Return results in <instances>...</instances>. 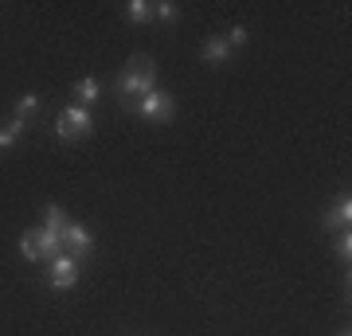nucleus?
Instances as JSON below:
<instances>
[{
  "label": "nucleus",
  "mask_w": 352,
  "mask_h": 336,
  "mask_svg": "<svg viewBox=\"0 0 352 336\" xmlns=\"http://www.w3.org/2000/svg\"><path fill=\"white\" fill-rule=\"evenodd\" d=\"M153 90H157V67H153L145 55L129 59L126 71L118 75V98H122V106H133V102H141L145 94H153Z\"/></svg>",
  "instance_id": "1"
},
{
  "label": "nucleus",
  "mask_w": 352,
  "mask_h": 336,
  "mask_svg": "<svg viewBox=\"0 0 352 336\" xmlns=\"http://www.w3.org/2000/svg\"><path fill=\"white\" fill-rule=\"evenodd\" d=\"M94 129V113L87 110V106H78V102H71L59 117H55V133L63 141H82Z\"/></svg>",
  "instance_id": "2"
},
{
  "label": "nucleus",
  "mask_w": 352,
  "mask_h": 336,
  "mask_svg": "<svg viewBox=\"0 0 352 336\" xmlns=\"http://www.w3.org/2000/svg\"><path fill=\"white\" fill-rule=\"evenodd\" d=\"M133 113L138 117H145V122H157V125H168L173 122V113H176V102L168 90H153V94H145L141 102H133Z\"/></svg>",
  "instance_id": "3"
},
{
  "label": "nucleus",
  "mask_w": 352,
  "mask_h": 336,
  "mask_svg": "<svg viewBox=\"0 0 352 336\" xmlns=\"http://www.w3.org/2000/svg\"><path fill=\"white\" fill-rule=\"evenodd\" d=\"M78 282V258H71V254H55L51 258V270H47V286L51 289H71Z\"/></svg>",
  "instance_id": "4"
},
{
  "label": "nucleus",
  "mask_w": 352,
  "mask_h": 336,
  "mask_svg": "<svg viewBox=\"0 0 352 336\" xmlns=\"http://www.w3.org/2000/svg\"><path fill=\"white\" fill-rule=\"evenodd\" d=\"M63 250L71 254V258H87V254H94V238H90V231L82 223H75V219H67L63 227Z\"/></svg>",
  "instance_id": "5"
},
{
  "label": "nucleus",
  "mask_w": 352,
  "mask_h": 336,
  "mask_svg": "<svg viewBox=\"0 0 352 336\" xmlns=\"http://www.w3.org/2000/svg\"><path fill=\"white\" fill-rule=\"evenodd\" d=\"M321 223H325L333 235L349 231V223H352V196H349V192H344V196H337L333 203H329V212L321 215Z\"/></svg>",
  "instance_id": "6"
},
{
  "label": "nucleus",
  "mask_w": 352,
  "mask_h": 336,
  "mask_svg": "<svg viewBox=\"0 0 352 336\" xmlns=\"http://www.w3.org/2000/svg\"><path fill=\"white\" fill-rule=\"evenodd\" d=\"M200 59L208 63V67H223V63L231 59L227 39H223V36H208V39H204V47H200Z\"/></svg>",
  "instance_id": "7"
},
{
  "label": "nucleus",
  "mask_w": 352,
  "mask_h": 336,
  "mask_svg": "<svg viewBox=\"0 0 352 336\" xmlns=\"http://www.w3.org/2000/svg\"><path fill=\"white\" fill-rule=\"evenodd\" d=\"M32 235H36L39 258H55V254H63V235H59V231H47V227H32Z\"/></svg>",
  "instance_id": "8"
},
{
  "label": "nucleus",
  "mask_w": 352,
  "mask_h": 336,
  "mask_svg": "<svg viewBox=\"0 0 352 336\" xmlns=\"http://www.w3.org/2000/svg\"><path fill=\"white\" fill-rule=\"evenodd\" d=\"M98 98H102V82H98V78L87 75V78H78V82H75V102H78V106H87V110H90Z\"/></svg>",
  "instance_id": "9"
},
{
  "label": "nucleus",
  "mask_w": 352,
  "mask_h": 336,
  "mask_svg": "<svg viewBox=\"0 0 352 336\" xmlns=\"http://www.w3.org/2000/svg\"><path fill=\"white\" fill-rule=\"evenodd\" d=\"M24 125H28V122H20V117H8V122L0 125V153H8L16 141L24 137Z\"/></svg>",
  "instance_id": "10"
},
{
  "label": "nucleus",
  "mask_w": 352,
  "mask_h": 336,
  "mask_svg": "<svg viewBox=\"0 0 352 336\" xmlns=\"http://www.w3.org/2000/svg\"><path fill=\"white\" fill-rule=\"evenodd\" d=\"M126 20L129 24H153V4L149 0H129L126 4Z\"/></svg>",
  "instance_id": "11"
},
{
  "label": "nucleus",
  "mask_w": 352,
  "mask_h": 336,
  "mask_svg": "<svg viewBox=\"0 0 352 336\" xmlns=\"http://www.w3.org/2000/svg\"><path fill=\"white\" fill-rule=\"evenodd\" d=\"M153 20L176 24V20H180V4H173V0H157V4H153Z\"/></svg>",
  "instance_id": "12"
},
{
  "label": "nucleus",
  "mask_w": 352,
  "mask_h": 336,
  "mask_svg": "<svg viewBox=\"0 0 352 336\" xmlns=\"http://www.w3.org/2000/svg\"><path fill=\"white\" fill-rule=\"evenodd\" d=\"M43 227H47V231H59V235H63L67 215H63V208H59V203H47V208H43Z\"/></svg>",
  "instance_id": "13"
},
{
  "label": "nucleus",
  "mask_w": 352,
  "mask_h": 336,
  "mask_svg": "<svg viewBox=\"0 0 352 336\" xmlns=\"http://www.w3.org/2000/svg\"><path fill=\"white\" fill-rule=\"evenodd\" d=\"M333 254H337V262H344V266L352 262V235L349 231H340V235L333 238Z\"/></svg>",
  "instance_id": "14"
},
{
  "label": "nucleus",
  "mask_w": 352,
  "mask_h": 336,
  "mask_svg": "<svg viewBox=\"0 0 352 336\" xmlns=\"http://www.w3.org/2000/svg\"><path fill=\"white\" fill-rule=\"evenodd\" d=\"M20 258H24V262H39V247H36V235H32V227H28L24 235H20Z\"/></svg>",
  "instance_id": "15"
},
{
  "label": "nucleus",
  "mask_w": 352,
  "mask_h": 336,
  "mask_svg": "<svg viewBox=\"0 0 352 336\" xmlns=\"http://www.w3.org/2000/svg\"><path fill=\"white\" fill-rule=\"evenodd\" d=\"M39 110V98L36 94H24V98L16 102V110H12V117H20V122H28V117H32V113Z\"/></svg>",
  "instance_id": "16"
},
{
  "label": "nucleus",
  "mask_w": 352,
  "mask_h": 336,
  "mask_svg": "<svg viewBox=\"0 0 352 336\" xmlns=\"http://www.w3.org/2000/svg\"><path fill=\"white\" fill-rule=\"evenodd\" d=\"M223 39H227V47L235 51V47H243V43H247L251 36H247V27H243V24H235V27H231V32H227Z\"/></svg>",
  "instance_id": "17"
},
{
  "label": "nucleus",
  "mask_w": 352,
  "mask_h": 336,
  "mask_svg": "<svg viewBox=\"0 0 352 336\" xmlns=\"http://www.w3.org/2000/svg\"><path fill=\"white\" fill-rule=\"evenodd\" d=\"M337 336H352V333H349V328H344V333H337Z\"/></svg>",
  "instance_id": "18"
}]
</instances>
